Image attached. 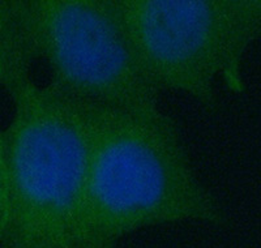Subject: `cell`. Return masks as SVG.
Here are the masks:
<instances>
[{"label":"cell","mask_w":261,"mask_h":248,"mask_svg":"<svg viewBox=\"0 0 261 248\" xmlns=\"http://www.w3.org/2000/svg\"><path fill=\"white\" fill-rule=\"evenodd\" d=\"M155 88L205 106L218 79L242 92V63L261 36V0H118Z\"/></svg>","instance_id":"obj_3"},{"label":"cell","mask_w":261,"mask_h":248,"mask_svg":"<svg viewBox=\"0 0 261 248\" xmlns=\"http://www.w3.org/2000/svg\"><path fill=\"white\" fill-rule=\"evenodd\" d=\"M4 208H6V188H4L3 154H2V140H0V231H2V225H3Z\"/></svg>","instance_id":"obj_6"},{"label":"cell","mask_w":261,"mask_h":248,"mask_svg":"<svg viewBox=\"0 0 261 248\" xmlns=\"http://www.w3.org/2000/svg\"><path fill=\"white\" fill-rule=\"evenodd\" d=\"M222 219L175 124L162 110L94 105L84 231L92 245H115L141 229Z\"/></svg>","instance_id":"obj_2"},{"label":"cell","mask_w":261,"mask_h":248,"mask_svg":"<svg viewBox=\"0 0 261 248\" xmlns=\"http://www.w3.org/2000/svg\"><path fill=\"white\" fill-rule=\"evenodd\" d=\"M16 7L50 84L93 105L160 110L161 92L141 64L118 0H16Z\"/></svg>","instance_id":"obj_4"},{"label":"cell","mask_w":261,"mask_h":248,"mask_svg":"<svg viewBox=\"0 0 261 248\" xmlns=\"http://www.w3.org/2000/svg\"><path fill=\"white\" fill-rule=\"evenodd\" d=\"M0 132L6 208L0 247L80 248L94 105L53 84L27 81L9 93Z\"/></svg>","instance_id":"obj_1"},{"label":"cell","mask_w":261,"mask_h":248,"mask_svg":"<svg viewBox=\"0 0 261 248\" xmlns=\"http://www.w3.org/2000/svg\"><path fill=\"white\" fill-rule=\"evenodd\" d=\"M34 60L16 0H0V86L9 94L32 80Z\"/></svg>","instance_id":"obj_5"}]
</instances>
